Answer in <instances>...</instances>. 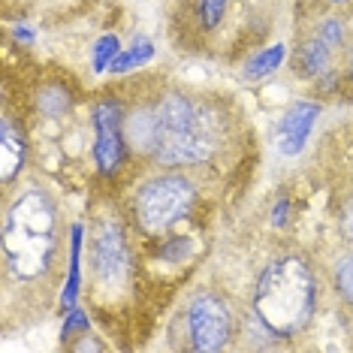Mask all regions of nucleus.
<instances>
[{
	"instance_id": "nucleus-7",
	"label": "nucleus",
	"mask_w": 353,
	"mask_h": 353,
	"mask_svg": "<svg viewBox=\"0 0 353 353\" xmlns=\"http://www.w3.org/2000/svg\"><path fill=\"white\" fill-rule=\"evenodd\" d=\"M94 272L103 287H118L130 272V251H127L124 230L115 221H106L94 239Z\"/></svg>"
},
{
	"instance_id": "nucleus-11",
	"label": "nucleus",
	"mask_w": 353,
	"mask_h": 353,
	"mask_svg": "<svg viewBox=\"0 0 353 353\" xmlns=\"http://www.w3.org/2000/svg\"><path fill=\"white\" fill-rule=\"evenodd\" d=\"M284 46H272V49H266V52H263V54H256V58L251 61V63H248V70H245V73H248V79H260V76H269L272 73V70H275V67H281V61H284Z\"/></svg>"
},
{
	"instance_id": "nucleus-10",
	"label": "nucleus",
	"mask_w": 353,
	"mask_h": 353,
	"mask_svg": "<svg viewBox=\"0 0 353 353\" xmlns=\"http://www.w3.org/2000/svg\"><path fill=\"white\" fill-rule=\"evenodd\" d=\"M332 54L335 49L320 37H311L299 46V54H296V67H299L302 76L308 79H329L332 76Z\"/></svg>"
},
{
	"instance_id": "nucleus-20",
	"label": "nucleus",
	"mask_w": 353,
	"mask_h": 353,
	"mask_svg": "<svg viewBox=\"0 0 353 353\" xmlns=\"http://www.w3.org/2000/svg\"><path fill=\"white\" fill-rule=\"evenodd\" d=\"M347 73H350V82H353V49H350V61H347Z\"/></svg>"
},
{
	"instance_id": "nucleus-15",
	"label": "nucleus",
	"mask_w": 353,
	"mask_h": 353,
	"mask_svg": "<svg viewBox=\"0 0 353 353\" xmlns=\"http://www.w3.org/2000/svg\"><path fill=\"white\" fill-rule=\"evenodd\" d=\"M335 284H339L344 299L353 302V256H344L339 263V269H335Z\"/></svg>"
},
{
	"instance_id": "nucleus-3",
	"label": "nucleus",
	"mask_w": 353,
	"mask_h": 353,
	"mask_svg": "<svg viewBox=\"0 0 353 353\" xmlns=\"http://www.w3.org/2000/svg\"><path fill=\"white\" fill-rule=\"evenodd\" d=\"M317 281L296 256H281L263 269L256 281L254 308L260 323L275 335H296L314 317Z\"/></svg>"
},
{
	"instance_id": "nucleus-5",
	"label": "nucleus",
	"mask_w": 353,
	"mask_h": 353,
	"mask_svg": "<svg viewBox=\"0 0 353 353\" xmlns=\"http://www.w3.org/2000/svg\"><path fill=\"white\" fill-rule=\"evenodd\" d=\"M94 160L103 175H115L124 163V115L115 100H100L94 106Z\"/></svg>"
},
{
	"instance_id": "nucleus-9",
	"label": "nucleus",
	"mask_w": 353,
	"mask_h": 353,
	"mask_svg": "<svg viewBox=\"0 0 353 353\" xmlns=\"http://www.w3.org/2000/svg\"><path fill=\"white\" fill-rule=\"evenodd\" d=\"M21 166H25V139L19 127L10 118H3L0 124V179L3 184H10L21 172Z\"/></svg>"
},
{
	"instance_id": "nucleus-4",
	"label": "nucleus",
	"mask_w": 353,
	"mask_h": 353,
	"mask_svg": "<svg viewBox=\"0 0 353 353\" xmlns=\"http://www.w3.org/2000/svg\"><path fill=\"white\" fill-rule=\"evenodd\" d=\"M194 199H196V188L184 175L151 179L136 194V203H133L136 223L148 236H160V232L175 227L181 218H188V212L194 208Z\"/></svg>"
},
{
	"instance_id": "nucleus-16",
	"label": "nucleus",
	"mask_w": 353,
	"mask_h": 353,
	"mask_svg": "<svg viewBox=\"0 0 353 353\" xmlns=\"http://www.w3.org/2000/svg\"><path fill=\"white\" fill-rule=\"evenodd\" d=\"M223 10H227V0H199V15H203V25L214 28L223 19Z\"/></svg>"
},
{
	"instance_id": "nucleus-17",
	"label": "nucleus",
	"mask_w": 353,
	"mask_h": 353,
	"mask_svg": "<svg viewBox=\"0 0 353 353\" xmlns=\"http://www.w3.org/2000/svg\"><path fill=\"white\" fill-rule=\"evenodd\" d=\"M341 230H344V236L353 242V203L344 208V214H341Z\"/></svg>"
},
{
	"instance_id": "nucleus-13",
	"label": "nucleus",
	"mask_w": 353,
	"mask_h": 353,
	"mask_svg": "<svg viewBox=\"0 0 353 353\" xmlns=\"http://www.w3.org/2000/svg\"><path fill=\"white\" fill-rule=\"evenodd\" d=\"M121 54V43L118 37H103L97 46H94V70H106L112 67V61Z\"/></svg>"
},
{
	"instance_id": "nucleus-14",
	"label": "nucleus",
	"mask_w": 353,
	"mask_h": 353,
	"mask_svg": "<svg viewBox=\"0 0 353 353\" xmlns=\"http://www.w3.org/2000/svg\"><path fill=\"white\" fill-rule=\"evenodd\" d=\"M39 106H43L46 115L58 118V115H63V112L70 109V97L63 91H58V88H52V91H43V97H39Z\"/></svg>"
},
{
	"instance_id": "nucleus-18",
	"label": "nucleus",
	"mask_w": 353,
	"mask_h": 353,
	"mask_svg": "<svg viewBox=\"0 0 353 353\" xmlns=\"http://www.w3.org/2000/svg\"><path fill=\"white\" fill-rule=\"evenodd\" d=\"M70 329H79V332H88V320L82 317V311H73V317L67 320V332Z\"/></svg>"
},
{
	"instance_id": "nucleus-1",
	"label": "nucleus",
	"mask_w": 353,
	"mask_h": 353,
	"mask_svg": "<svg viewBox=\"0 0 353 353\" xmlns=\"http://www.w3.org/2000/svg\"><path fill=\"white\" fill-rule=\"evenodd\" d=\"M127 136L133 148L145 151L163 166H196L214 157L218 118L184 94H166L157 106L139 109L127 118Z\"/></svg>"
},
{
	"instance_id": "nucleus-2",
	"label": "nucleus",
	"mask_w": 353,
	"mask_h": 353,
	"mask_svg": "<svg viewBox=\"0 0 353 353\" xmlns=\"http://www.w3.org/2000/svg\"><path fill=\"white\" fill-rule=\"evenodd\" d=\"M58 254V212L39 190L19 196L6 214L3 256L19 281H39L49 275Z\"/></svg>"
},
{
	"instance_id": "nucleus-6",
	"label": "nucleus",
	"mask_w": 353,
	"mask_h": 353,
	"mask_svg": "<svg viewBox=\"0 0 353 353\" xmlns=\"http://www.w3.org/2000/svg\"><path fill=\"white\" fill-rule=\"evenodd\" d=\"M188 326L196 350H221L230 339V308L212 293L196 296L188 311Z\"/></svg>"
},
{
	"instance_id": "nucleus-8",
	"label": "nucleus",
	"mask_w": 353,
	"mask_h": 353,
	"mask_svg": "<svg viewBox=\"0 0 353 353\" xmlns=\"http://www.w3.org/2000/svg\"><path fill=\"white\" fill-rule=\"evenodd\" d=\"M317 103H296V106L284 115V121H281V133H278V145L284 154H296V151H302L305 139H308L311 127H314V118H317Z\"/></svg>"
},
{
	"instance_id": "nucleus-19",
	"label": "nucleus",
	"mask_w": 353,
	"mask_h": 353,
	"mask_svg": "<svg viewBox=\"0 0 353 353\" xmlns=\"http://www.w3.org/2000/svg\"><path fill=\"white\" fill-rule=\"evenodd\" d=\"M284 212H290V205L278 203V208H275V223H278V227H281V221H284Z\"/></svg>"
},
{
	"instance_id": "nucleus-21",
	"label": "nucleus",
	"mask_w": 353,
	"mask_h": 353,
	"mask_svg": "<svg viewBox=\"0 0 353 353\" xmlns=\"http://www.w3.org/2000/svg\"><path fill=\"white\" fill-rule=\"evenodd\" d=\"M329 3H341V0H329Z\"/></svg>"
},
{
	"instance_id": "nucleus-12",
	"label": "nucleus",
	"mask_w": 353,
	"mask_h": 353,
	"mask_svg": "<svg viewBox=\"0 0 353 353\" xmlns=\"http://www.w3.org/2000/svg\"><path fill=\"white\" fill-rule=\"evenodd\" d=\"M151 52H154V49H151V43H148V39H139V43H136L130 52L118 54V58L112 61V67H109V70H112V73H124V70L136 67V63L148 61V58H151Z\"/></svg>"
}]
</instances>
